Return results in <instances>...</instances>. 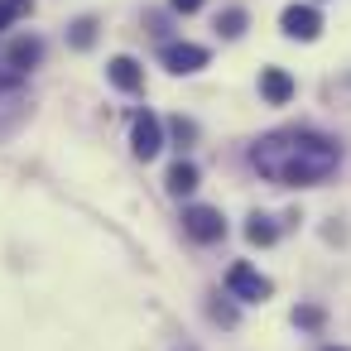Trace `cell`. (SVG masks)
Listing matches in <instances>:
<instances>
[{
	"label": "cell",
	"mask_w": 351,
	"mask_h": 351,
	"mask_svg": "<svg viewBox=\"0 0 351 351\" xmlns=\"http://www.w3.org/2000/svg\"><path fill=\"white\" fill-rule=\"evenodd\" d=\"M327 351H346V346H327Z\"/></svg>",
	"instance_id": "19"
},
{
	"label": "cell",
	"mask_w": 351,
	"mask_h": 351,
	"mask_svg": "<svg viewBox=\"0 0 351 351\" xmlns=\"http://www.w3.org/2000/svg\"><path fill=\"white\" fill-rule=\"evenodd\" d=\"M274 236H279V231H274V221H265V217H255V221L245 226V241H250V245H274Z\"/></svg>",
	"instance_id": "11"
},
{
	"label": "cell",
	"mask_w": 351,
	"mask_h": 351,
	"mask_svg": "<svg viewBox=\"0 0 351 351\" xmlns=\"http://www.w3.org/2000/svg\"><path fill=\"white\" fill-rule=\"evenodd\" d=\"M217 29H221L226 39H236V34L245 29V10H226V15H217Z\"/></svg>",
	"instance_id": "12"
},
{
	"label": "cell",
	"mask_w": 351,
	"mask_h": 351,
	"mask_svg": "<svg viewBox=\"0 0 351 351\" xmlns=\"http://www.w3.org/2000/svg\"><path fill=\"white\" fill-rule=\"evenodd\" d=\"M169 130H173V140H183V145H188V140L197 135V125H193V121H183V116H178V121H173Z\"/></svg>",
	"instance_id": "17"
},
{
	"label": "cell",
	"mask_w": 351,
	"mask_h": 351,
	"mask_svg": "<svg viewBox=\"0 0 351 351\" xmlns=\"http://www.w3.org/2000/svg\"><path fill=\"white\" fill-rule=\"evenodd\" d=\"M183 231H188L193 241L212 245V241L226 236V217H221L217 207H188V212H183Z\"/></svg>",
	"instance_id": "3"
},
{
	"label": "cell",
	"mask_w": 351,
	"mask_h": 351,
	"mask_svg": "<svg viewBox=\"0 0 351 351\" xmlns=\"http://www.w3.org/2000/svg\"><path fill=\"white\" fill-rule=\"evenodd\" d=\"M164 183H169V193H173V197H188V193L197 188V164L178 159V164L169 169V178H164Z\"/></svg>",
	"instance_id": "10"
},
{
	"label": "cell",
	"mask_w": 351,
	"mask_h": 351,
	"mask_svg": "<svg viewBox=\"0 0 351 351\" xmlns=\"http://www.w3.org/2000/svg\"><path fill=\"white\" fill-rule=\"evenodd\" d=\"M169 5H173L178 15H193V10H202V0H169Z\"/></svg>",
	"instance_id": "18"
},
{
	"label": "cell",
	"mask_w": 351,
	"mask_h": 351,
	"mask_svg": "<svg viewBox=\"0 0 351 351\" xmlns=\"http://www.w3.org/2000/svg\"><path fill=\"white\" fill-rule=\"evenodd\" d=\"M164 68L169 73H197V68H207V49L202 44H164Z\"/></svg>",
	"instance_id": "6"
},
{
	"label": "cell",
	"mask_w": 351,
	"mask_h": 351,
	"mask_svg": "<svg viewBox=\"0 0 351 351\" xmlns=\"http://www.w3.org/2000/svg\"><path fill=\"white\" fill-rule=\"evenodd\" d=\"M250 164H255L260 178H269V183L313 188V183H322L327 173H337L341 149H337L327 135H317V130H274V135L255 140Z\"/></svg>",
	"instance_id": "1"
},
{
	"label": "cell",
	"mask_w": 351,
	"mask_h": 351,
	"mask_svg": "<svg viewBox=\"0 0 351 351\" xmlns=\"http://www.w3.org/2000/svg\"><path fill=\"white\" fill-rule=\"evenodd\" d=\"M279 25H284V34H289V39H303V44L322 34V15H317L313 5H289V10L279 15Z\"/></svg>",
	"instance_id": "5"
},
{
	"label": "cell",
	"mask_w": 351,
	"mask_h": 351,
	"mask_svg": "<svg viewBox=\"0 0 351 351\" xmlns=\"http://www.w3.org/2000/svg\"><path fill=\"white\" fill-rule=\"evenodd\" d=\"M293 322H298V327H322L327 317H322V308L308 303V308H293Z\"/></svg>",
	"instance_id": "15"
},
{
	"label": "cell",
	"mask_w": 351,
	"mask_h": 351,
	"mask_svg": "<svg viewBox=\"0 0 351 351\" xmlns=\"http://www.w3.org/2000/svg\"><path fill=\"white\" fill-rule=\"evenodd\" d=\"M260 97H265L269 106H284V101L293 97V77H289L284 68H265V73H260Z\"/></svg>",
	"instance_id": "8"
},
{
	"label": "cell",
	"mask_w": 351,
	"mask_h": 351,
	"mask_svg": "<svg viewBox=\"0 0 351 351\" xmlns=\"http://www.w3.org/2000/svg\"><path fill=\"white\" fill-rule=\"evenodd\" d=\"M25 10H29V0H0V29H5L10 20H20Z\"/></svg>",
	"instance_id": "14"
},
{
	"label": "cell",
	"mask_w": 351,
	"mask_h": 351,
	"mask_svg": "<svg viewBox=\"0 0 351 351\" xmlns=\"http://www.w3.org/2000/svg\"><path fill=\"white\" fill-rule=\"evenodd\" d=\"M130 149H135V159H154V154L164 149V125H159V116H149V111L135 116V125H130Z\"/></svg>",
	"instance_id": "4"
},
{
	"label": "cell",
	"mask_w": 351,
	"mask_h": 351,
	"mask_svg": "<svg viewBox=\"0 0 351 351\" xmlns=\"http://www.w3.org/2000/svg\"><path fill=\"white\" fill-rule=\"evenodd\" d=\"M92 39H97V20H77L73 25V44L77 49H92Z\"/></svg>",
	"instance_id": "13"
},
{
	"label": "cell",
	"mask_w": 351,
	"mask_h": 351,
	"mask_svg": "<svg viewBox=\"0 0 351 351\" xmlns=\"http://www.w3.org/2000/svg\"><path fill=\"white\" fill-rule=\"evenodd\" d=\"M106 77H111L121 92H140V87H145V73H140V63H135V58H125V53L106 63Z\"/></svg>",
	"instance_id": "9"
},
{
	"label": "cell",
	"mask_w": 351,
	"mask_h": 351,
	"mask_svg": "<svg viewBox=\"0 0 351 351\" xmlns=\"http://www.w3.org/2000/svg\"><path fill=\"white\" fill-rule=\"evenodd\" d=\"M39 58H44V44H39L34 34H25V39H15V44L5 49V63H10L15 73H29V68H39Z\"/></svg>",
	"instance_id": "7"
},
{
	"label": "cell",
	"mask_w": 351,
	"mask_h": 351,
	"mask_svg": "<svg viewBox=\"0 0 351 351\" xmlns=\"http://www.w3.org/2000/svg\"><path fill=\"white\" fill-rule=\"evenodd\" d=\"M10 92H20V73L15 68H0V97H10Z\"/></svg>",
	"instance_id": "16"
},
{
	"label": "cell",
	"mask_w": 351,
	"mask_h": 351,
	"mask_svg": "<svg viewBox=\"0 0 351 351\" xmlns=\"http://www.w3.org/2000/svg\"><path fill=\"white\" fill-rule=\"evenodd\" d=\"M226 289H231L241 303H265V298L274 293V284H269L260 269H250V265H231V269H226Z\"/></svg>",
	"instance_id": "2"
}]
</instances>
